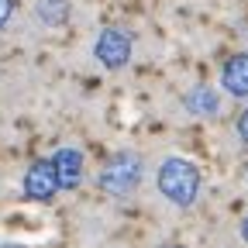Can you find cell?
Returning <instances> with one entry per match:
<instances>
[{"label": "cell", "instance_id": "7c38bea8", "mask_svg": "<svg viewBox=\"0 0 248 248\" xmlns=\"http://www.w3.org/2000/svg\"><path fill=\"white\" fill-rule=\"evenodd\" d=\"M0 248H24V245H0Z\"/></svg>", "mask_w": 248, "mask_h": 248}, {"label": "cell", "instance_id": "5b68a950", "mask_svg": "<svg viewBox=\"0 0 248 248\" xmlns=\"http://www.w3.org/2000/svg\"><path fill=\"white\" fill-rule=\"evenodd\" d=\"M52 169H55V179H59L62 190H73L83 179V155L76 148H59L55 159H52Z\"/></svg>", "mask_w": 248, "mask_h": 248}, {"label": "cell", "instance_id": "7a4b0ae2", "mask_svg": "<svg viewBox=\"0 0 248 248\" xmlns=\"http://www.w3.org/2000/svg\"><path fill=\"white\" fill-rule=\"evenodd\" d=\"M138 179H141V155L117 152L100 172V190L110 193V197H124L138 186Z\"/></svg>", "mask_w": 248, "mask_h": 248}, {"label": "cell", "instance_id": "30bf717a", "mask_svg": "<svg viewBox=\"0 0 248 248\" xmlns=\"http://www.w3.org/2000/svg\"><path fill=\"white\" fill-rule=\"evenodd\" d=\"M238 135H241V141L248 145V107H245V114L238 117Z\"/></svg>", "mask_w": 248, "mask_h": 248}, {"label": "cell", "instance_id": "ba28073f", "mask_svg": "<svg viewBox=\"0 0 248 248\" xmlns=\"http://www.w3.org/2000/svg\"><path fill=\"white\" fill-rule=\"evenodd\" d=\"M38 14L45 24H62L69 17V4L66 0H38Z\"/></svg>", "mask_w": 248, "mask_h": 248}, {"label": "cell", "instance_id": "9c48e42d", "mask_svg": "<svg viewBox=\"0 0 248 248\" xmlns=\"http://www.w3.org/2000/svg\"><path fill=\"white\" fill-rule=\"evenodd\" d=\"M11 14H14V0H0V28L11 21Z\"/></svg>", "mask_w": 248, "mask_h": 248}, {"label": "cell", "instance_id": "4fadbf2b", "mask_svg": "<svg viewBox=\"0 0 248 248\" xmlns=\"http://www.w3.org/2000/svg\"><path fill=\"white\" fill-rule=\"evenodd\" d=\"M162 248H183V245H162Z\"/></svg>", "mask_w": 248, "mask_h": 248}, {"label": "cell", "instance_id": "8992f818", "mask_svg": "<svg viewBox=\"0 0 248 248\" xmlns=\"http://www.w3.org/2000/svg\"><path fill=\"white\" fill-rule=\"evenodd\" d=\"M221 83L231 97H248V52H238L224 62V73Z\"/></svg>", "mask_w": 248, "mask_h": 248}, {"label": "cell", "instance_id": "3957f363", "mask_svg": "<svg viewBox=\"0 0 248 248\" xmlns=\"http://www.w3.org/2000/svg\"><path fill=\"white\" fill-rule=\"evenodd\" d=\"M93 55L100 59V66L107 69H121L124 62L131 59V35L121 28H104L100 38H97V48H93Z\"/></svg>", "mask_w": 248, "mask_h": 248}, {"label": "cell", "instance_id": "6da1fadb", "mask_svg": "<svg viewBox=\"0 0 248 248\" xmlns=\"http://www.w3.org/2000/svg\"><path fill=\"white\" fill-rule=\"evenodd\" d=\"M159 190L169 203L190 207L200 193V169L186 159H166L159 169Z\"/></svg>", "mask_w": 248, "mask_h": 248}, {"label": "cell", "instance_id": "277c9868", "mask_svg": "<svg viewBox=\"0 0 248 248\" xmlns=\"http://www.w3.org/2000/svg\"><path fill=\"white\" fill-rule=\"evenodd\" d=\"M59 190V179H55V169H52V159H35L24 172V197L28 200H38V203H48Z\"/></svg>", "mask_w": 248, "mask_h": 248}, {"label": "cell", "instance_id": "52a82bcc", "mask_svg": "<svg viewBox=\"0 0 248 248\" xmlns=\"http://www.w3.org/2000/svg\"><path fill=\"white\" fill-rule=\"evenodd\" d=\"M217 107H221V100L210 86H193L186 93V110L190 114H217Z\"/></svg>", "mask_w": 248, "mask_h": 248}, {"label": "cell", "instance_id": "8fae6325", "mask_svg": "<svg viewBox=\"0 0 248 248\" xmlns=\"http://www.w3.org/2000/svg\"><path fill=\"white\" fill-rule=\"evenodd\" d=\"M241 238L248 241V217H245V224H241Z\"/></svg>", "mask_w": 248, "mask_h": 248}]
</instances>
